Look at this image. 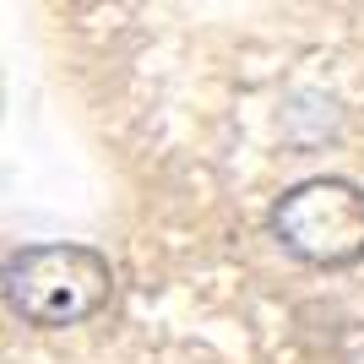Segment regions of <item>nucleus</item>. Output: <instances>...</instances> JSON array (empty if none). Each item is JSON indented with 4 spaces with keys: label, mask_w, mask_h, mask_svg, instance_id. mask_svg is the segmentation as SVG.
Returning <instances> with one entry per match:
<instances>
[{
    "label": "nucleus",
    "mask_w": 364,
    "mask_h": 364,
    "mask_svg": "<svg viewBox=\"0 0 364 364\" xmlns=\"http://www.w3.org/2000/svg\"><path fill=\"white\" fill-rule=\"evenodd\" d=\"M114 272L92 245H28L6 261V304L28 326H82L109 304Z\"/></svg>",
    "instance_id": "nucleus-1"
},
{
    "label": "nucleus",
    "mask_w": 364,
    "mask_h": 364,
    "mask_svg": "<svg viewBox=\"0 0 364 364\" xmlns=\"http://www.w3.org/2000/svg\"><path fill=\"white\" fill-rule=\"evenodd\" d=\"M277 245L304 267H353L364 261V191L348 180H304L272 207Z\"/></svg>",
    "instance_id": "nucleus-2"
}]
</instances>
